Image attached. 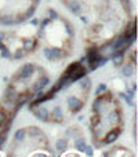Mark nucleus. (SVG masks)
<instances>
[{
	"mask_svg": "<svg viewBox=\"0 0 138 157\" xmlns=\"http://www.w3.org/2000/svg\"><path fill=\"white\" fill-rule=\"evenodd\" d=\"M91 92V80L82 63H73L46 92L29 102V110L40 121L62 124L78 114Z\"/></svg>",
	"mask_w": 138,
	"mask_h": 157,
	"instance_id": "nucleus-2",
	"label": "nucleus"
},
{
	"mask_svg": "<svg viewBox=\"0 0 138 157\" xmlns=\"http://www.w3.org/2000/svg\"><path fill=\"white\" fill-rule=\"evenodd\" d=\"M39 48L48 61H62L72 54L75 45V29L64 15L50 11L37 25Z\"/></svg>",
	"mask_w": 138,
	"mask_h": 157,
	"instance_id": "nucleus-5",
	"label": "nucleus"
},
{
	"mask_svg": "<svg viewBox=\"0 0 138 157\" xmlns=\"http://www.w3.org/2000/svg\"><path fill=\"white\" fill-rule=\"evenodd\" d=\"M48 73L37 63H25L6 84L0 95V145L9 134L17 113L48 84Z\"/></svg>",
	"mask_w": 138,
	"mask_h": 157,
	"instance_id": "nucleus-3",
	"label": "nucleus"
},
{
	"mask_svg": "<svg viewBox=\"0 0 138 157\" xmlns=\"http://www.w3.org/2000/svg\"><path fill=\"white\" fill-rule=\"evenodd\" d=\"M124 128V109L120 99L110 90L97 95L91 105L90 135L94 146L113 144Z\"/></svg>",
	"mask_w": 138,
	"mask_h": 157,
	"instance_id": "nucleus-4",
	"label": "nucleus"
},
{
	"mask_svg": "<svg viewBox=\"0 0 138 157\" xmlns=\"http://www.w3.org/2000/svg\"><path fill=\"white\" fill-rule=\"evenodd\" d=\"M39 50L37 26L23 25L21 28L0 31V54L7 59H22Z\"/></svg>",
	"mask_w": 138,
	"mask_h": 157,
	"instance_id": "nucleus-6",
	"label": "nucleus"
},
{
	"mask_svg": "<svg viewBox=\"0 0 138 157\" xmlns=\"http://www.w3.org/2000/svg\"><path fill=\"white\" fill-rule=\"evenodd\" d=\"M40 0H0V25H21L36 13Z\"/></svg>",
	"mask_w": 138,
	"mask_h": 157,
	"instance_id": "nucleus-8",
	"label": "nucleus"
},
{
	"mask_svg": "<svg viewBox=\"0 0 138 157\" xmlns=\"http://www.w3.org/2000/svg\"><path fill=\"white\" fill-rule=\"evenodd\" d=\"M9 156H53L48 136L39 127H23L15 132L9 146Z\"/></svg>",
	"mask_w": 138,
	"mask_h": 157,
	"instance_id": "nucleus-7",
	"label": "nucleus"
},
{
	"mask_svg": "<svg viewBox=\"0 0 138 157\" xmlns=\"http://www.w3.org/2000/svg\"><path fill=\"white\" fill-rule=\"evenodd\" d=\"M84 26L87 48L100 50L134 25L131 0H61Z\"/></svg>",
	"mask_w": 138,
	"mask_h": 157,
	"instance_id": "nucleus-1",
	"label": "nucleus"
}]
</instances>
